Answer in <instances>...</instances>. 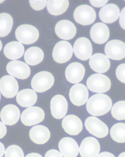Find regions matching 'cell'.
I'll return each mask as SVG.
<instances>
[{"instance_id": "1", "label": "cell", "mask_w": 125, "mask_h": 157, "mask_svg": "<svg viewBox=\"0 0 125 157\" xmlns=\"http://www.w3.org/2000/svg\"><path fill=\"white\" fill-rule=\"evenodd\" d=\"M112 102L107 95L96 94L87 101L86 107L90 114L94 116H101L107 113L111 110Z\"/></svg>"}, {"instance_id": "2", "label": "cell", "mask_w": 125, "mask_h": 157, "mask_svg": "<svg viewBox=\"0 0 125 157\" xmlns=\"http://www.w3.org/2000/svg\"><path fill=\"white\" fill-rule=\"evenodd\" d=\"M55 82L53 74L47 71H42L33 76L31 86L36 92L42 93L51 89Z\"/></svg>"}, {"instance_id": "3", "label": "cell", "mask_w": 125, "mask_h": 157, "mask_svg": "<svg viewBox=\"0 0 125 157\" xmlns=\"http://www.w3.org/2000/svg\"><path fill=\"white\" fill-rule=\"evenodd\" d=\"M86 85L89 90L93 92L104 93L109 90L111 83L107 76L97 74L90 76L87 79Z\"/></svg>"}, {"instance_id": "4", "label": "cell", "mask_w": 125, "mask_h": 157, "mask_svg": "<svg viewBox=\"0 0 125 157\" xmlns=\"http://www.w3.org/2000/svg\"><path fill=\"white\" fill-rule=\"evenodd\" d=\"M16 37L20 43L25 44H34L38 40L39 33L36 27L29 24L20 25L16 29Z\"/></svg>"}, {"instance_id": "5", "label": "cell", "mask_w": 125, "mask_h": 157, "mask_svg": "<svg viewBox=\"0 0 125 157\" xmlns=\"http://www.w3.org/2000/svg\"><path fill=\"white\" fill-rule=\"evenodd\" d=\"M74 18L77 23L81 25H90L96 20V14L94 9L90 6L81 5L75 10Z\"/></svg>"}, {"instance_id": "6", "label": "cell", "mask_w": 125, "mask_h": 157, "mask_svg": "<svg viewBox=\"0 0 125 157\" xmlns=\"http://www.w3.org/2000/svg\"><path fill=\"white\" fill-rule=\"evenodd\" d=\"M45 117V114L42 108L33 106L26 109L22 112L20 119L24 125L31 126L42 122Z\"/></svg>"}, {"instance_id": "7", "label": "cell", "mask_w": 125, "mask_h": 157, "mask_svg": "<svg viewBox=\"0 0 125 157\" xmlns=\"http://www.w3.org/2000/svg\"><path fill=\"white\" fill-rule=\"evenodd\" d=\"M72 54L73 48L71 44L66 41H61L57 43L54 47L53 57L56 62L63 63L69 61Z\"/></svg>"}, {"instance_id": "8", "label": "cell", "mask_w": 125, "mask_h": 157, "mask_svg": "<svg viewBox=\"0 0 125 157\" xmlns=\"http://www.w3.org/2000/svg\"><path fill=\"white\" fill-rule=\"evenodd\" d=\"M85 126L90 133L98 138L106 137L109 132L107 125L96 117H87L85 121Z\"/></svg>"}, {"instance_id": "9", "label": "cell", "mask_w": 125, "mask_h": 157, "mask_svg": "<svg viewBox=\"0 0 125 157\" xmlns=\"http://www.w3.org/2000/svg\"><path fill=\"white\" fill-rule=\"evenodd\" d=\"M73 48L75 55L81 60H87L92 54V44L89 39L85 37L78 39L74 43Z\"/></svg>"}, {"instance_id": "10", "label": "cell", "mask_w": 125, "mask_h": 157, "mask_svg": "<svg viewBox=\"0 0 125 157\" xmlns=\"http://www.w3.org/2000/svg\"><path fill=\"white\" fill-rule=\"evenodd\" d=\"M7 73L18 79H27L31 75L30 67L25 63L20 61L10 62L6 66Z\"/></svg>"}, {"instance_id": "11", "label": "cell", "mask_w": 125, "mask_h": 157, "mask_svg": "<svg viewBox=\"0 0 125 157\" xmlns=\"http://www.w3.org/2000/svg\"><path fill=\"white\" fill-rule=\"evenodd\" d=\"M69 96L72 104L76 106H81L85 104L88 100L89 91L85 85L77 84L70 89Z\"/></svg>"}, {"instance_id": "12", "label": "cell", "mask_w": 125, "mask_h": 157, "mask_svg": "<svg viewBox=\"0 0 125 157\" xmlns=\"http://www.w3.org/2000/svg\"><path fill=\"white\" fill-rule=\"evenodd\" d=\"M104 50L107 57L114 60H120L125 57V44L122 41H109L106 44Z\"/></svg>"}, {"instance_id": "13", "label": "cell", "mask_w": 125, "mask_h": 157, "mask_svg": "<svg viewBox=\"0 0 125 157\" xmlns=\"http://www.w3.org/2000/svg\"><path fill=\"white\" fill-rule=\"evenodd\" d=\"M68 102L65 97L61 95H55L50 103L51 113L56 119H60L66 116L68 110Z\"/></svg>"}, {"instance_id": "14", "label": "cell", "mask_w": 125, "mask_h": 157, "mask_svg": "<svg viewBox=\"0 0 125 157\" xmlns=\"http://www.w3.org/2000/svg\"><path fill=\"white\" fill-rule=\"evenodd\" d=\"M100 151L99 143L96 138L87 137L82 141L79 147L81 157H97Z\"/></svg>"}, {"instance_id": "15", "label": "cell", "mask_w": 125, "mask_h": 157, "mask_svg": "<svg viewBox=\"0 0 125 157\" xmlns=\"http://www.w3.org/2000/svg\"><path fill=\"white\" fill-rule=\"evenodd\" d=\"M18 90L17 80L13 76L6 75L0 79V91L5 98H14L17 94Z\"/></svg>"}, {"instance_id": "16", "label": "cell", "mask_w": 125, "mask_h": 157, "mask_svg": "<svg viewBox=\"0 0 125 157\" xmlns=\"http://www.w3.org/2000/svg\"><path fill=\"white\" fill-rule=\"evenodd\" d=\"M56 34L60 38L70 40L73 38L76 33L74 24L68 20H62L58 22L55 27Z\"/></svg>"}, {"instance_id": "17", "label": "cell", "mask_w": 125, "mask_h": 157, "mask_svg": "<svg viewBox=\"0 0 125 157\" xmlns=\"http://www.w3.org/2000/svg\"><path fill=\"white\" fill-rule=\"evenodd\" d=\"M85 69L83 64L79 63H70L65 71V76L68 81L72 84L81 82L85 76Z\"/></svg>"}, {"instance_id": "18", "label": "cell", "mask_w": 125, "mask_h": 157, "mask_svg": "<svg viewBox=\"0 0 125 157\" xmlns=\"http://www.w3.org/2000/svg\"><path fill=\"white\" fill-rule=\"evenodd\" d=\"M62 127L64 131L71 136H77L82 132L83 124L81 120L76 116H67L62 121Z\"/></svg>"}, {"instance_id": "19", "label": "cell", "mask_w": 125, "mask_h": 157, "mask_svg": "<svg viewBox=\"0 0 125 157\" xmlns=\"http://www.w3.org/2000/svg\"><path fill=\"white\" fill-rule=\"evenodd\" d=\"M20 111L17 106L13 104L7 105L2 109L0 117L3 123L13 126L17 123L20 119Z\"/></svg>"}, {"instance_id": "20", "label": "cell", "mask_w": 125, "mask_h": 157, "mask_svg": "<svg viewBox=\"0 0 125 157\" xmlns=\"http://www.w3.org/2000/svg\"><path fill=\"white\" fill-rule=\"evenodd\" d=\"M90 35L91 39L94 43L98 44H104L109 38V30L105 24L98 22L91 27Z\"/></svg>"}, {"instance_id": "21", "label": "cell", "mask_w": 125, "mask_h": 157, "mask_svg": "<svg viewBox=\"0 0 125 157\" xmlns=\"http://www.w3.org/2000/svg\"><path fill=\"white\" fill-rule=\"evenodd\" d=\"M89 64L93 71L99 73L107 72L111 66V63L107 56L99 53L95 54L90 57Z\"/></svg>"}, {"instance_id": "22", "label": "cell", "mask_w": 125, "mask_h": 157, "mask_svg": "<svg viewBox=\"0 0 125 157\" xmlns=\"http://www.w3.org/2000/svg\"><path fill=\"white\" fill-rule=\"evenodd\" d=\"M59 148L61 155L64 157H76L79 148L76 142L70 137H64L60 141Z\"/></svg>"}, {"instance_id": "23", "label": "cell", "mask_w": 125, "mask_h": 157, "mask_svg": "<svg viewBox=\"0 0 125 157\" xmlns=\"http://www.w3.org/2000/svg\"><path fill=\"white\" fill-rule=\"evenodd\" d=\"M29 137L33 143L38 145L44 144L50 139L51 132L46 127L37 125L30 130Z\"/></svg>"}, {"instance_id": "24", "label": "cell", "mask_w": 125, "mask_h": 157, "mask_svg": "<svg viewBox=\"0 0 125 157\" xmlns=\"http://www.w3.org/2000/svg\"><path fill=\"white\" fill-rule=\"evenodd\" d=\"M120 11L119 7L114 4H109L101 9L99 16L101 20L107 24L112 23L118 19Z\"/></svg>"}, {"instance_id": "25", "label": "cell", "mask_w": 125, "mask_h": 157, "mask_svg": "<svg viewBox=\"0 0 125 157\" xmlns=\"http://www.w3.org/2000/svg\"><path fill=\"white\" fill-rule=\"evenodd\" d=\"M37 96L36 92L31 89H25L20 91L16 97L19 105L23 107H29L36 104Z\"/></svg>"}, {"instance_id": "26", "label": "cell", "mask_w": 125, "mask_h": 157, "mask_svg": "<svg viewBox=\"0 0 125 157\" xmlns=\"http://www.w3.org/2000/svg\"><path fill=\"white\" fill-rule=\"evenodd\" d=\"M4 53L7 59L11 60L20 59L23 56L25 49L23 44L17 41L7 44L4 48Z\"/></svg>"}, {"instance_id": "27", "label": "cell", "mask_w": 125, "mask_h": 157, "mask_svg": "<svg viewBox=\"0 0 125 157\" xmlns=\"http://www.w3.org/2000/svg\"><path fill=\"white\" fill-rule=\"evenodd\" d=\"M24 58L28 64L35 66L42 62L44 59V53L40 48L32 47L26 50Z\"/></svg>"}, {"instance_id": "28", "label": "cell", "mask_w": 125, "mask_h": 157, "mask_svg": "<svg viewBox=\"0 0 125 157\" xmlns=\"http://www.w3.org/2000/svg\"><path fill=\"white\" fill-rule=\"evenodd\" d=\"M68 1L49 0L47 2V9L50 14L59 16L64 13L68 8Z\"/></svg>"}, {"instance_id": "29", "label": "cell", "mask_w": 125, "mask_h": 157, "mask_svg": "<svg viewBox=\"0 0 125 157\" xmlns=\"http://www.w3.org/2000/svg\"><path fill=\"white\" fill-rule=\"evenodd\" d=\"M13 20L10 14L7 13L0 14V37L7 36L12 31Z\"/></svg>"}, {"instance_id": "30", "label": "cell", "mask_w": 125, "mask_h": 157, "mask_svg": "<svg viewBox=\"0 0 125 157\" xmlns=\"http://www.w3.org/2000/svg\"><path fill=\"white\" fill-rule=\"evenodd\" d=\"M111 137L114 141L119 143H125V123H116L110 130Z\"/></svg>"}, {"instance_id": "31", "label": "cell", "mask_w": 125, "mask_h": 157, "mask_svg": "<svg viewBox=\"0 0 125 157\" xmlns=\"http://www.w3.org/2000/svg\"><path fill=\"white\" fill-rule=\"evenodd\" d=\"M111 114L117 120H125V101L116 103L112 108Z\"/></svg>"}, {"instance_id": "32", "label": "cell", "mask_w": 125, "mask_h": 157, "mask_svg": "<svg viewBox=\"0 0 125 157\" xmlns=\"http://www.w3.org/2000/svg\"><path fill=\"white\" fill-rule=\"evenodd\" d=\"M23 150L18 145H10L6 150L5 157H24Z\"/></svg>"}, {"instance_id": "33", "label": "cell", "mask_w": 125, "mask_h": 157, "mask_svg": "<svg viewBox=\"0 0 125 157\" xmlns=\"http://www.w3.org/2000/svg\"><path fill=\"white\" fill-rule=\"evenodd\" d=\"M116 74L119 81L125 83V63L119 65L116 71Z\"/></svg>"}, {"instance_id": "34", "label": "cell", "mask_w": 125, "mask_h": 157, "mask_svg": "<svg viewBox=\"0 0 125 157\" xmlns=\"http://www.w3.org/2000/svg\"><path fill=\"white\" fill-rule=\"evenodd\" d=\"M30 4L32 9L36 11L42 10L46 7L47 1H29Z\"/></svg>"}, {"instance_id": "35", "label": "cell", "mask_w": 125, "mask_h": 157, "mask_svg": "<svg viewBox=\"0 0 125 157\" xmlns=\"http://www.w3.org/2000/svg\"><path fill=\"white\" fill-rule=\"evenodd\" d=\"M45 157H63L59 151L55 149H51L46 152Z\"/></svg>"}, {"instance_id": "36", "label": "cell", "mask_w": 125, "mask_h": 157, "mask_svg": "<svg viewBox=\"0 0 125 157\" xmlns=\"http://www.w3.org/2000/svg\"><path fill=\"white\" fill-rule=\"evenodd\" d=\"M119 24L122 29L125 30V7L121 11L119 19Z\"/></svg>"}, {"instance_id": "37", "label": "cell", "mask_w": 125, "mask_h": 157, "mask_svg": "<svg viewBox=\"0 0 125 157\" xmlns=\"http://www.w3.org/2000/svg\"><path fill=\"white\" fill-rule=\"evenodd\" d=\"M93 6L96 7H101L108 3V1H89Z\"/></svg>"}, {"instance_id": "38", "label": "cell", "mask_w": 125, "mask_h": 157, "mask_svg": "<svg viewBox=\"0 0 125 157\" xmlns=\"http://www.w3.org/2000/svg\"><path fill=\"white\" fill-rule=\"evenodd\" d=\"M7 133V128L3 123L0 121V139L3 138Z\"/></svg>"}, {"instance_id": "39", "label": "cell", "mask_w": 125, "mask_h": 157, "mask_svg": "<svg viewBox=\"0 0 125 157\" xmlns=\"http://www.w3.org/2000/svg\"><path fill=\"white\" fill-rule=\"evenodd\" d=\"M97 157H115L113 154L108 152H102Z\"/></svg>"}, {"instance_id": "40", "label": "cell", "mask_w": 125, "mask_h": 157, "mask_svg": "<svg viewBox=\"0 0 125 157\" xmlns=\"http://www.w3.org/2000/svg\"><path fill=\"white\" fill-rule=\"evenodd\" d=\"M5 147L2 143L0 142V157H2L4 154Z\"/></svg>"}, {"instance_id": "41", "label": "cell", "mask_w": 125, "mask_h": 157, "mask_svg": "<svg viewBox=\"0 0 125 157\" xmlns=\"http://www.w3.org/2000/svg\"><path fill=\"white\" fill-rule=\"evenodd\" d=\"M25 157H42V156L37 153H31L28 154Z\"/></svg>"}, {"instance_id": "42", "label": "cell", "mask_w": 125, "mask_h": 157, "mask_svg": "<svg viewBox=\"0 0 125 157\" xmlns=\"http://www.w3.org/2000/svg\"><path fill=\"white\" fill-rule=\"evenodd\" d=\"M118 157H125V152L121 153V154L119 155Z\"/></svg>"}, {"instance_id": "43", "label": "cell", "mask_w": 125, "mask_h": 157, "mask_svg": "<svg viewBox=\"0 0 125 157\" xmlns=\"http://www.w3.org/2000/svg\"><path fill=\"white\" fill-rule=\"evenodd\" d=\"M2 44L1 41L0 40V52L2 49Z\"/></svg>"}, {"instance_id": "44", "label": "cell", "mask_w": 125, "mask_h": 157, "mask_svg": "<svg viewBox=\"0 0 125 157\" xmlns=\"http://www.w3.org/2000/svg\"><path fill=\"white\" fill-rule=\"evenodd\" d=\"M4 1H0V3H1L2 2H3Z\"/></svg>"}, {"instance_id": "45", "label": "cell", "mask_w": 125, "mask_h": 157, "mask_svg": "<svg viewBox=\"0 0 125 157\" xmlns=\"http://www.w3.org/2000/svg\"><path fill=\"white\" fill-rule=\"evenodd\" d=\"M1 93H0V100H1Z\"/></svg>"}, {"instance_id": "46", "label": "cell", "mask_w": 125, "mask_h": 157, "mask_svg": "<svg viewBox=\"0 0 125 157\" xmlns=\"http://www.w3.org/2000/svg\"></svg>"}]
</instances>
